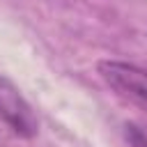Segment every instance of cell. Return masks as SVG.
I'll return each instance as SVG.
<instances>
[{
  "label": "cell",
  "instance_id": "cell-1",
  "mask_svg": "<svg viewBox=\"0 0 147 147\" xmlns=\"http://www.w3.org/2000/svg\"><path fill=\"white\" fill-rule=\"evenodd\" d=\"M96 69L110 90H115L122 99L147 110V69L119 60H103Z\"/></svg>",
  "mask_w": 147,
  "mask_h": 147
},
{
  "label": "cell",
  "instance_id": "cell-2",
  "mask_svg": "<svg viewBox=\"0 0 147 147\" xmlns=\"http://www.w3.org/2000/svg\"><path fill=\"white\" fill-rule=\"evenodd\" d=\"M0 122L18 138H32L39 126L30 103L5 74H0Z\"/></svg>",
  "mask_w": 147,
  "mask_h": 147
},
{
  "label": "cell",
  "instance_id": "cell-3",
  "mask_svg": "<svg viewBox=\"0 0 147 147\" xmlns=\"http://www.w3.org/2000/svg\"><path fill=\"white\" fill-rule=\"evenodd\" d=\"M124 138L129 147H147V131L140 129L138 124H126L124 126Z\"/></svg>",
  "mask_w": 147,
  "mask_h": 147
}]
</instances>
